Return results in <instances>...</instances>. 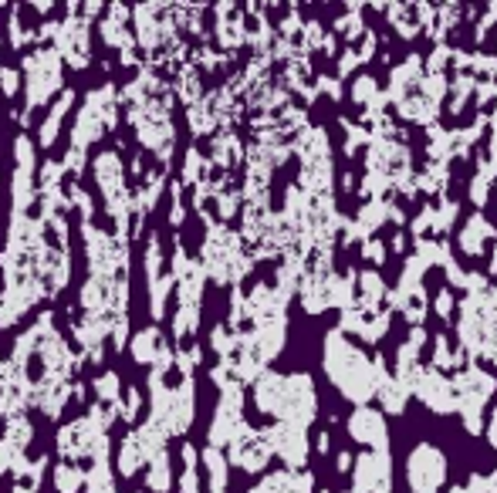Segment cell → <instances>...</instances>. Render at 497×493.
Here are the masks:
<instances>
[{"mask_svg": "<svg viewBox=\"0 0 497 493\" xmlns=\"http://www.w3.org/2000/svg\"><path fill=\"white\" fill-rule=\"evenodd\" d=\"M491 440L497 443V415H494V426H491Z\"/></svg>", "mask_w": 497, "mask_h": 493, "instance_id": "6da1fadb", "label": "cell"}]
</instances>
